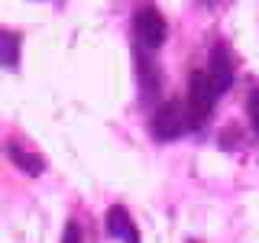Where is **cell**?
Listing matches in <instances>:
<instances>
[{"mask_svg":"<svg viewBox=\"0 0 259 243\" xmlns=\"http://www.w3.org/2000/svg\"><path fill=\"white\" fill-rule=\"evenodd\" d=\"M217 94H221V88L210 78V71H194L191 81H188V104H185V107H188L191 130H198L210 117V110H214V104H217Z\"/></svg>","mask_w":259,"mask_h":243,"instance_id":"cell-1","label":"cell"},{"mask_svg":"<svg viewBox=\"0 0 259 243\" xmlns=\"http://www.w3.org/2000/svg\"><path fill=\"white\" fill-rule=\"evenodd\" d=\"M191 127L188 120V107H182L178 101H165L162 107H156L152 113V133L159 136V140H175V136H182L185 130Z\"/></svg>","mask_w":259,"mask_h":243,"instance_id":"cell-2","label":"cell"},{"mask_svg":"<svg viewBox=\"0 0 259 243\" xmlns=\"http://www.w3.org/2000/svg\"><path fill=\"white\" fill-rule=\"evenodd\" d=\"M165 16H162L156 7H143L133 20V32H136V43L143 49H159L165 43Z\"/></svg>","mask_w":259,"mask_h":243,"instance_id":"cell-3","label":"cell"},{"mask_svg":"<svg viewBox=\"0 0 259 243\" xmlns=\"http://www.w3.org/2000/svg\"><path fill=\"white\" fill-rule=\"evenodd\" d=\"M104 221H107V233H110V237H117L123 243H140V230H136V224L130 221V214L120 205H113Z\"/></svg>","mask_w":259,"mask_h":243,"instance_id":"cell-4","label":"cell"},{"mask_svg":"<svg viewBox=\"0 0 259 243\" xmlns=\"http://www.w3.org/2000/svg\"><path fill=\"white\" fill-rule=\"evenodd\" d=\"M207 71H210V78L217 81V88L227 91V88H230V81H233V55H230V49H227V46H214Z\"/></svg>","mask_w":259,"mask_h":243,"instance_id":"cell-5","label":"cell"},{"mask_svg":"<svg viewBox=\"0 0 259 243\" xmlns=\"http://www.w3.org/2000/svg\"><path fill=\"white\" fill-rule=\"evenodd\" d=\"M7 152H10V159L23 169V172H29V175H42V159H39V156H32V152H23L20 146H10Z\"/></svg>","mask_w":259,"mask_h":243,"instance_id":"cell-6","label":"cell"},{"mask_svg":"<svg viewBox=\"0 0 259 243\" xmlns=\"http://www.w3.org/2000/svg\"><path fill=\"white\" fill-rule=\"evenodd\" d=\"M0 43H4V65L7 68H16V62H20V39L13 32H4Z\"/></svg>","mask_w":259,"mask_h":243,"instance_id":"cell-7","label":"cell"},{"mask_svg":"<svg viewBox=\"0 0 259 243\" xmlns=\"http://www.w3.org/2000/svg\"><path fill=\"white\" fill-rule=\"evenodd\" d=\"M246 113H249V124L259 130V91L249 94V101H246Z\"/></svg>","mask_w":259,"mask_h":243,"instance_id":"cell-8","label":"cell"},{"mask_svg":"<svg viewBox=\"0 0 259 243\" xmlns=\"http://www.w3.org/2000/svg\"><path fill=\"white\" fill-rule=\"evenodd\" d=\"M62 243H81V230H78V224H75V221H71V224H65Z\"/></svg>","mask_w":259,"mask_h":243,"instance_id":"cell-9","label":"cell"}]
</instances>
